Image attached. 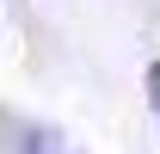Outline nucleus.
I'll use <instances>...</instances> for the list:
<instances>
[{"label": "nucleus", "mask_w": 160, "mask_h": 154, "mask_svg": "<svg viewBox=\"0 0 160 154\" xmlns=\"http://www.w3.org/2000/svg\"><path fill=\"white\" fill-rule=\"evenodd\" d=\"M31 154H68V142H62V136H43V130H37V136H31Z\"/></svg>", "instance_id": "nucleus-1"}, {"label": "nucleus", "mask_w": 160, "mask_h": 154, "mask_svg": "<svg viewBox=\"0 0 160 154\" xmlns=\"http://www.w3.org/2000/svg\"><path fill=\"white\" fill-rule=\"evenodd\" d=\"M148 99H154V117H160V62L148 68Z\"/></svg>", "instance_id": "nucleus-2"}]
</instances>
